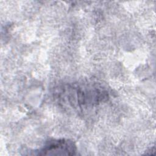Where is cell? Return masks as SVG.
Segmentation results:
<instances>
[{
	"instance_id": "6da1fadb",
	"label": "cell",
	"mask_w": 156,
	"mask_h": 156,
	"mask_svg": "<svg viewBox=\"0 0 156 156\" xmlns=\"http://www.w3.org/2000/svg\"><path fill=\"white\" fill-rule=\"evenodd\" d=\"M75 151L76 148L73 143L65 140L51 141L41 151L44 155H55L56 152L57 155H73Z\"/></svg>"
}]
</instances>
